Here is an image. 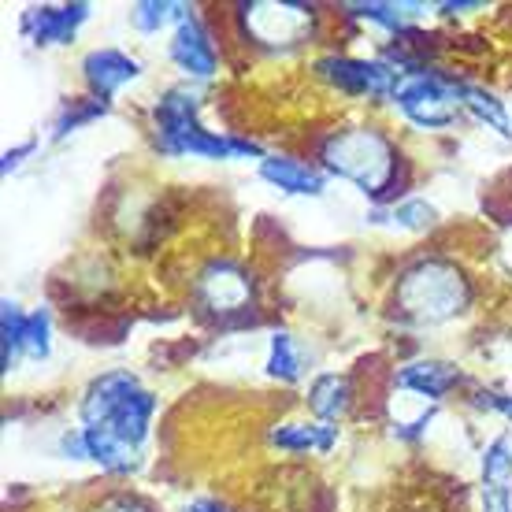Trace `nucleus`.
<instances>
[{"mask_svg": "<svg viewBox=\"0 0 512 512\" xmlns=\"http://www.w3.org/2000/svg\"><path fill=\"white\" fill-rule=\"evenodd\" d=\"M186 512H227L223 505H216V501H197V505H190Z\"/></svg>", "mask_w": 512, "mask_h": 512, "instance_id": "cd10ccee", "label": "nucleus"}, {"mask_svg": "<svg viewBox=\"0 0 512 512\" xmlns=\"http://www.w3.org/2000/svg\"><path fill=\"white\" fill-rule=\"evenodd\" d=\"M104 112H108V101H90V104H82V108H67L64 119H60V127H56V134L64 138L67 130L82 127V123H90V119L104 116Z\"/></svg>", "mask_w": 512, "mask_h": 512, "instance_id": "5701e85b", "label": "nucleus"}, {"mask_svg": "<svg viewBox=\"0 0 512 512\" xmlns=\"http://www.w3.org/2000/svg\"><path fill=\"white\" fill-rule=\"evenodd\" d=\"M431 219H435V212H431V205H423V201H409V205L394 208V223H401V227H412V231L431 227Z\"/></svg>", "mask_w": 512, "mask_h": 512, "instance_id": "b1692460", "label": "nucleus"}, {"mask_svg": "<svg viewBox=\"0 0 512 512\" xmlns=\"http://www.w3.org/2000/svg\"><path fill=\"white\" fill-rule=\"evenodd\" d=\"M483 512H512L509 509V487H483Z\"/></svg>", "mask_w": 512, "mask_h": 512, "instance_id": "393cba45", "label": "nucleus"}, {"mask_svg": "<svg viewBox=\"0 0 512 512\" xmlns=\"http://www.w3.org/2000/svg\"><path fill=\"white\" fill-rule=\"evenodd\" d=\"M171 56H175V64L182 71H190L197 78H208L216 71V49H212V41H208L197 15H186L179 23V34L171 41Z\"/></svg>", "mask_w": 512, "mask_h": 512, "instance_id": "1a4fd4ad", "label": "nucleus"}, {"mask_svg": "<svg viewBox=\"0 0 512 512\" xmlns=\"http://www.w3.org/2000/svg\"><path fill=\"white\" fill-rule=\"evenodd\" d=\"M461 90L464 82L420 71L416 78L397 86L394 101L416 127H449L457 119V108H461Z\"/></svg>", "mask_w": 512, "mask_h": 512, "instance_id": "39448f33", "label": "nucleus"}, {"mask_svg": "<svg viewBox=\"0 0 512 512\" xmlns=\"http://www.w3.org/2000/svg\"><path fill=\"white\" fill-rule=\"evenodd\" d=\"M26 153H34V141H26V145H19L15 153L4 156V171H12V167H19V160H23Z\"/></svg>", "mask_w": 512, "mask_h": 512, "instance_id": "bb28decb", "label": "nucleus"}, {"mask_svg": "<svg viewBox=\"0 0 512 512\" xmlns=\"http://www.w3.org/2000/svg\"><path fill=\"white\" fill-rule=\"evenodd\" d=\"M509 475H512L509 442L498 438V442L487 449V457H483V483H490V487H509Z\"/></svg>", "mask_w": 512, "mask_h": 512, "instance_id": "aec40b11", "label": "nucleus"}, {"mask_svg": "<svg viewBox=\"0 0 512 512\" xmlns=\"http://www.w3.org/2000/svg\"><path fill=\"white\" fill-rule=\"evenodd\" d=\"M461 104L468 108V112H475V116L483 119V123H490L494 130H501V134H512V130H509V116H505V108H501V101L494 97V93L479 90V86H464V90H461Z\"/></svg>", "mask_w": 512, "mask_h": 512, "instance_id": "dca6fc26", "label": "nucleus"}, {"mask_svg": "<svg viewBox=\"0 0 512 512\" xmlns=\"http://www.w3.org/2000/svg\"><path fill=\"white\" fill-rule=\"evenodd\" d=\"M468 301V282L442 260H423L397 282V308L416 323H442L457 316Z\"/></svg>", "mask_w": 512, "mask_h": 512, "instance_id": "20e7f679", "label": "nucleus"}, {"mask_svg": "<svg viewBox=\"0 0 512 512\" xmlns=\"http://www.w3.org/2000/svg\"><path fill=\"white\" fill-rule=\"evenodd\" d=\"M197 297H201V305L212 308V312H238V308H245L253 301V286H249L242 268L219 260V264H208V268L201 271Z\"/></svg>", "mask_w": 512, "mask_h": 512, "instance_id": "6e6552de", "label": "nucleus"}, {"mask_svg": "<svg viewBox=\"0 0 512 512\" xmlns=\"http://www.w3.org/2000/svg\"><path fill=\"white\" fill-rule=\"evenodd\" d=\"M245 26L264 45H294L312 26V8L305 4H242Z\"/></svg>", "mask_w": 512, "mask_h": 512, "instance_id": "423d86ee", "label": "nucleus"}, {"mask_svg": "<svg viewBox=\"0 0 512 512\" xmlns=\"http://www.w3.org/2000/svg\"><path fill=\"white\" fill-rule=\"evenodd\" d=\"M23 353H30V357H38V360L49 357V312H34V316H26Z\"/></svg>", "mask_w": 512, "mask_h": 512, "instance_id": "412c9836", "label": "nucleus"}, {"mask_svg": "<svg viewBox=\"0 0 512 512\" xmlns=\"http://www.w3.org/2000/svg\"><path fill=\"white\" fill-rule=\"evenodd\" d=\"M353 12L372 23H383L386 30H405V19L420 15V4H357Z\"/></svg>", "mask_w": 512, "mask_h": 512, "instance_id": "6ab92c4d", "label": "nucleus"}, {"mask_svg": "<svg viewBox=\"0 0 512 512\" xmlns=\"http://www.w3.org/2000/svg\"><path fill=\"white\" fill-rule=\"evenodd\" d=\"M260 175L268 182H275L279 190L286 193H323V175L320 171H312V167L297 164V160H286V156H264V164H260Z\"/></svg>", "mask_w": 512, "mask_h": 512, "instance_id": "f8f14e48", "label": "nucleus"}, {"mask_svg": "<svg viewBox=\"0 0 512 512\" xmlns=\"http://www.w3.org/2000/svg\"><path fill=\"white\" fill-rule=\"evenodd\" d=\"M327 82H334L338 90L346 93H372V97H394L397 78L386 64H368V60H349V56H327L316 64Z\"/></svg>", "mask_w": 512, "mask_h": 512, "instance_id": "0eeeda50", "label": "nucleus"}, {"mask_svg": "<svg viewBox=\"0 0 512 512\" xmlns=\"http://www.w3.org/2000/svg\"><path fill=\"white\" fill-rule=\"evenodd\" d=\"M323 164L334 175L357 182L372 201H386L394 193L401 156L379 130H346L323 145Z\"/></svg>", "mask_w": 512, "mask_h": 512, "instance_id": "f03ea898", "label": "nucleus"}, {"mask_svg": "<svg viewBox=\"0 0 512 512\" xmlns=\"http://www.w3.org/2000/svg\"><path fill=\"white\" fill-rule=\"evenodd\" d=\"M156 145L167 156H260V145L253 141L208 134L197 119V97L190 90H171L156 104Z\"/></svg>", "mask_w": 512, "mask_h": 512, "instance_id": "7ed1b4c3", "label": "nucleus"}, {"mask_svg": "<svg viewBox=\"0 0 512 512\" xmlns=\"http://www.w3.org/2000/svg\"><path fill=\"white\" fill-rule=\"evenodd\" d=\"M156 397L130 372L101 375L82 401L86 453L108 472H134L149 435Z\"/></svg>", "mask_w": 512, "mask_h": 512, "instance_id": "f257e3e1", "label": "nucleus"}, {"mask_svg": "<svg viewBox=\"0 0 512 512\" xmlns=\"http://www.w3.org/2000/svg\"><path fill=\"white\" fill-rule=\"evenodd\" d=\"M338 431L327 423H286L279 431H271V442L282 449H331Z\"/></svg>", "mask_w": 512, "mask_h": 512, "instance_id": "4468645a", "label": "nucleus"}, {"mask_svg": "<svg viewBox=\"0 0 512 512\" xmlns=\"http://www.w3.org/2000/svg\"><path fill=\"white\" fill-rule=\"evenodd\" d=\"M349 409V383L342 375H320L312 383V412L323 420H334Z\"/></svg>", "mask_w": 512, "mask_h": 512, "instance_id": "2eb2a0df", "label": "nucleus"}, {"mask_svg": "<svg viewBox=\"0 0 512 512\" xmlns=\"http://www.w3.org/2000/svg\"><path fill=\"white\" fill-rule=\"evenodd\" d=\"M90 15L86 4H67V8H34L26 15L23 30L38 45H64L71 41V34L78 30V23Z\"/></svg>", "mask_w": 512, "mask_h": 512, "instance_id": "9d476101", "label": "nucleus"}, {"mask_svg": "<svg viewBox=\"0 0 512 512\" xmlns=\"http://www.w3.org/2000/svg\"><path fill=\"white\" fill-rule=\"evenodd\" d=\"M457 383H461V372H457V368H449V364H438V360L409 364V368L401 372V386H409V390L431 397V401H438L449 386H457Z\"/></svg>", "mask_w": 512, "mask_h": 512, "instance_id": "ddd939ff", "label": "nucleus"}, {"mask_svg": "<svg viewBox=\"0 0 512 512\" xmlns=\"http://www.w3.org/2000/svg\"><path fill=\"white\" fill-rule=\"evenodd\" d=\"M23 327H26V316L19 312V305L4 301V320H0V338H4L0 364H4V372H12L19 353H23Z\"/></svg>", "mask_w": 512, "mask_h": 512, "instance_id": "f3484780", "label": "nucleus"}, {"mask_svg": "<svg viewBox=\"0 0 512 512\" xmlns=\"http://www.w3.org/2000/svg\"><path fill=\"white\" fill-rule=\"evenodd\" d=\"M93 512H153L149 505H141L138 498H108V501H101Z\"/></svg>", "mask_w": 512, "mask_h": 512, "instance_id": "a878e982", "label": "nucleus"}, {"mask_svg": "<svg viewBox=\"0 0 512 512\" xmlns=\"http://www.w3.org/2000/svg\"><path fill=\"white\" fill-rule=\"evenodd\" d=\"M268 372L282 383H294L301 375V357H297V346L290 334H275L271 338V360H268Z\"/></svg>", "mask_w": 512, "mask_h": 512, "instance_id": "a211bd4d", "label": "nucleus"}, {"mask_svg": "<svg viewBox=\"0 0 512 512\" xmlns=\"http://www.w3.org/2000/svg\"><path fill=\"white\" fill-rule=\"evenodd\" d=\"M86 78H90L93 93H97V101H108L112 93L123 86V82H130V78H138V60H130V56H123L119 49H97L86 56Z\"/></svg>", "mask_w": 512, "mask_h": 512, "instance_id": "9b49d317", "label": "nucleus"}, {"mask_svg": "<svg viewBox=\"0 0 512 512\" xmlns=\"http://www.w3.org/2000/svg\"><path fill=\"white\" fill-rule=\"evenodd\" d=\"M186 8H182V4H138V8H134V26H138V30H156V26H164L167 19H186Z\"/></svg>", "mask_w": 512, "mask_h": 512, "instance_id": "4be33fe9", "label": "nucleus"}]
</instances>
